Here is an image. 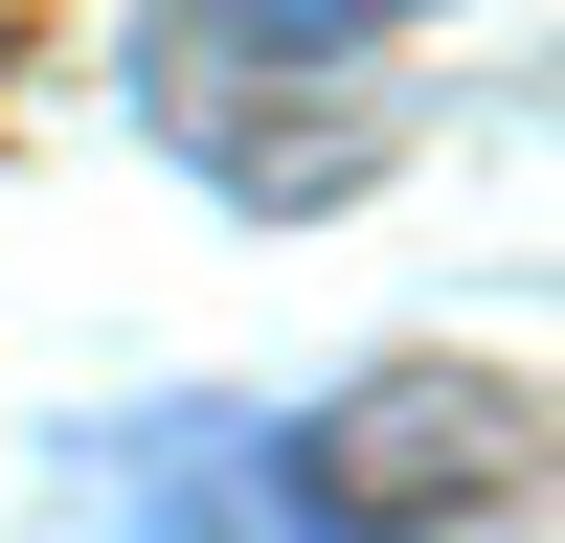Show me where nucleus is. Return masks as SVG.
<instances>
[{
  "label": "nucleus",
  "instance_id": "obj_1",
  "mask_svg": "<svg viewBox=\"0 0 565 543\" xmlns=\"http://www.w3.org/2000/svg\"><path fill=\"white\" fill-rule=\"evenodd\" d=\"M476 498H521V385L476 362H385L271 453H226V543H452Z\"/></svg>",
  "mask_w": 565,
  "mask_h": 543
},
{
  "label": "nucleus",
  "instance_id": "obj_2",
  "mask_svg": "<svg viewBox=\"0 0 565 543\" xmlns=\"http://www.w3.org/2000/svg\"><path fill=\"white\" fill-rule=\"evenodd\" d=\"M136 114L249 204H317L430 114V68H407V23H136Z\"/></svg>",
  "mask_w": 565,
  "mask_h": 543
}]
</instances>
